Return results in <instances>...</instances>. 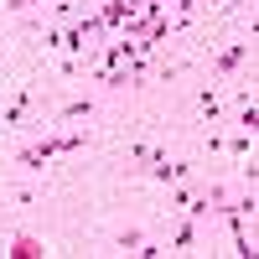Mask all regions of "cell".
<instances>
[{
	"instance_id": "6da1fadb",
	"label": "cell",
	"mask_w": 259,
	"mask_h": 259,
	"mask_svg": "<svg viewBox=\"0 0 259 259\" xmlns=\"http://www.w3.org/2000/svg\"><path fill=\"white\" fill-rule=\"evenodd\" d=\"M0 124L6 130H47L41 114H31V89H16V99L0 109Z\"/></svg>"
},
{
	"instance_id": "7a4b0ae2",
	"label": "cell",
	"mask_w": 259,
	"mask_h": 259,
	"mask_svg": "<svg viewBox=\"0 0 259 259\" xmlns=\"http://www.w3.org/2000/svg\"><path fill=\"white\" fill-rule=\"evenodd\" d=\"M140 171H145L150 182H161V187H166V182H187V177H192V166H187V161H171L166 150H150Z\"/></svg>"
},
{
	"instance_id": "3957f363",
	"label": "cell",
	"mask_w": 259,
	"mask_h": 259,
	"mask_svg": "<svg viewBox=\"0 0 259 259\" xmlns=\"http://www.w3.org/2000/svg\"><path fill=\"white\" fill-rule=\"evenodd\" d=\"M52 156H57V135H52V130H41L36 145H21V150H16V166H21V171H41V161H52Z\"/></svg>"
},
{
	"instance_id": "277c9868",
	"label": "cell",
	"mask_w": 259,
	"mask_h": 259,
	"mask_svg": "<svg viewBox=\"0 0 259 259\" xmlns=\"http://www.w3.org/2000/svg\"><path fill=\"white\" fill-rule=\"evenodd\" d=\"M166 249H177V254H192V249H202V223H192L187 212L177 218V228L166 233Z\"/></svg>"
},
{
	"instance_id": "5b68a950",
	"label": "cell",
	"mask_w": 259,
	"mask_h": 259,
	"mask_svg": "<svg viewBox=\"0 0 259 259\" xmlns=\"http://www.w3.org/2000/svg\"><path fill=\"white\" fill-rule=\"evenodd\" d=\"M249 47H254V41H233V47H223L218 57H212V73H218V78H239V68L249 62Z\"/></svg>"
},
{
	"instance_id": "8992f818",
	"label": "cell",
	"mask_w": 259,
	"mask_h": 259,
	"mask_svg": "<svg viewBox=\"0 0 259 259\" xmlns=\"http://www.w3.org/2000/svg\"><path fill=\"white\" fill-rule=\"evenodd\" d=\"M89 114H94V99H89V94H83V99H68V104H62V109L52 114V124H47V130H57V124H73V119H89Z\"/></svg>"
},
{
	"instance_id": "52a82bcc",
	"label": "cell",
	"mask_w": 259,
	"mask_h": 259,
	"mask_svg": "<svg viewBox=\"0 0 259 259\" xmlns=\"http://www.w3.org/2000/svg\"><path fill=\"white\" fill-rule=\"evenodd\" d=\"M6 254H11V259H36V254H41V239H36V233H11Z\"/></svg>"
},
{
	"instance_id": "ba28073f",
	"label": "cell",
	"mask_w": 259,
	"mask_h": 259,
	"mask_svg": "<svg viewBox=\"0 0 259 259\" xmlns=\"http://www.w3.org/2000/svg\"><path fill=\"white\" fill-rule=\"evenodd\" d=\"M197 109H202V119H212V124L223 119V99H218V89H212V83H207V89H197Z\"/></svg>"
},
{
	"instance_id": "9c48e42d",
	"label": "cell",
	"mask_w": 259,
	"mask_h": 259,
	"mask_svg": "<svg viewBox=\"0 0 259 259\" xmlns=\"http://www.w3.org/2000/svg\"><path fill=\"white\" fill-rule=\"evenodd\" d=\"M223 145H228V156H233V161H249L254 135H249V130H233V135H223Z\"/></svg>"
},
{
	"instance_id": "30bf717a",
	"label": "cell",
	"mask_w": 259,
	"mask_h": 259,
	"mask_svg": "<svg viewBox=\"0 0 259 259\" xmlns=\"http://www.w3.org/2000/svg\"><path fill=\"white\" fill-rule=\"evenodd\" d=\"M239 130H249V135L259 130V109H254V99H249V94H244V104H239Z\"/></svg>"
},
{
	"instance_id": "8fae6325",
	"label": "cell",
	"mask_w": 259,
	"mask_h": 259,
	"mask_svg": "<svg viewBox=\"0 0 259 259\" xmlns=\"http://www.w3.org/2000/svg\"><path fill=\"white\" fill-rule=\"evenodd\" d=\"M135 254H140V259H161V254H166V244H161V239H140V244H135Z\"/></svg>"
},
{
	"instance_id": "7c38bea8",
	"label": "cell",
	"mask_w": 259,
	"mask_h": 259,
	"mask_svg": "<svg viewBox=\"0 0 259 259\" xmlns=\"http://www.w3.org/2000/svg\"><path fill=\"white\" fill-rule=\"evenodd\" d=\"M140 239H145L140 228H119V233H114V244H119V249H130V254H135V244H140Z\"/></svg>"
},
{
	"instance_id": "4fadbf2b",
	"label": "cell",
	"mask_w": 259,
	"mask_h": 259,
	"mask_svg": "<svg viewBox=\"0 0 259 259\" xmlns=\"http://www.w3.org/2000/svg\"><path fill=\"white\" fill-rule=\"evenodd\" d=\"M11 202H16V207H36V187H26V182H21V187L11 192Z\"/></svg>"
},
{
	"instance_id": "5bb4252c",
	"label": "cell",
	"mask_w": 259,
	"mask_h": 259,
	"mask_svg": "<svg viewBox=\"0 0 259 259\" xmlns=\"http://www.w3.org/2000/svg\"><path fill=\"white\" fill-rule=\"evenodd\" d=\"M145 156H150V145L140 140V145H130V166H145Z\"/></svg>"
},
{
	"instance_id": "9a60e30c",
	"label": "cell",
	"mask_w": 259,
	"mask_h": 259,
	"mask_svg": "<svg viewBox=\"0 0 259 259\" xmlns=\"http://www.w3.org/2000/svg\"><path fill=\"white\" fill-rule=\"evenodd\" d=\"M177 73H182V62H161V68H156V78H161V83H171Z\"/></svg>"
},
{
	"instance_id": "2e32d148",
	"label": "cell",
	"mask_w": 259,
	"mask_h": 259,
	"mask_svg": "<svg viewBox=\"0 0 259 259\" xmlns=\"http://www.w3.org/2000/svg\"><path fill=\"white\" fill-rule=\"evenodd\" d=\"M161 6H166V0H161ZM171 6H182V16H192V11H197V0H171Z\"/></svg>"
}]
</instances>
